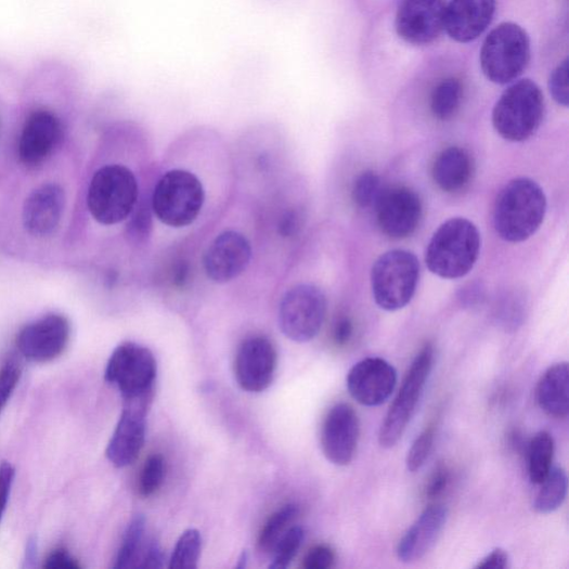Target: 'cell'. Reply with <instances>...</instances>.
<instances>
[{
  "mask_svg": "<svg viewBox=\"0 0 569 569\" xmlns=\"http://www.w3.org/2000/svg\"><path fill=\"white\" fill-rule=\"evenodd\" d=\"M276 367V348L268 337L253 336L240 346L235 360V376L244 390H267L273 383Z\"/></svg>",
  "mask_w": 569,
  "mask_h": 569,
  "instance_id": "cell-13",
  "label": "cell"
},
{
  "mask_svg": "<svg viewBox=\"0 0 569 569\" xmlns=\"http://www.w3.org/2000/svg\"><path fill=\"white\" fill-rule=\"evenodd\" d=\"M157 363L151 350L137 342H124L112 354L105 379L117 387L124 400L154 397Z\"/></svg>",
  "mask_w": 569,
  "mask_h": 569,
  "instance_id": "cell-9",
  "label": "cell"
},
{
  "mask_svg": "<svg viewBox=\"0 0 569 569\" xmlns=\"http://www.w3.org/2000/svg\"><path fill=\"white\" fill-rule=\"evenodd\" d=\"M544 112L540 87L530 79H523L512 85L501 96L493 111V125L504 140L525 142L539 130Z\"/></svg>",
  "mask_w": 569,
  "mask_h": 569,
  "instance_id": "cell-3",
  "label": "cell"
},
{
  "mask_svg": "<svg viewBox=\"0 0 569 569\" xmlns=\"http://www.w3.org/2000/svg\"><path fill=\"white\" fill-rule=\"evenodd\" d=\"M251 246L241 233L229 231L217 236L204 255V269L208 279L227 284L242 275L249 266Z\"/></svg>",
  "mask_w": 569,
  "mask_h": 569,
  "instance_id": "cell-17",
  "label": "cell"
},
{
  "mask_svg": "<svg viewBox=\"0 0 569 569\" xmlns=\"http://www.w3.org/2000/svg\"><path fill=\"white\" fill-rule=\"evenodd\" d=\"M300 228V218L294 210L287 211L280 221L279 233L285 238L295 236Z\"/></svg>",
  "mask_w": 569,
  "mask_h": 569,
  "instance_id": "cell-45",
  "label": "cell"
},
{
  "mask_svg": "<svg viewBox=\"0 0 569 569\" xmlns=\"http://www.w3.org/2000/svg\"><path fill=\"white\" fill-rule=\"evenodd\" d=\"M37 559V540L35 538H31L26 547V554H25V567H34Z\"/></svg>",
  "mask_w": 569,
  "mask_h": 569,
  "instance_id": "cell-47",
  "label": "cell"
},
{
  "mask_svg": "<svg viewBox=\"0 0 569 569\" xmlns=\"http://www.w3.org/2000/svg\"><path fill=\"white\" fill-rule=\"evenodd\" d=\"M463 99V86L456 78H448L436 86L431 94L430 109L440 120L451 119L458 111Z\"/></svg>",
  "mask_w": 569,
  "mask_h": 569,
  "instance_id": "cell-28",
  "label": "cell"
},
{
  "mask_svg": "<svg viewBox=\"0 0 569 569\" xmlns=\"http://www.w3.org/2000/svg\"><path fill=\"white\" fill-rule=\"evenodd\" d=\"M70 336V326L62 315H48L26 326L18 335L21 354L34 363H48L63 353Z\"/></svg>",
  "mask_w": 569,
  "mask_h": 569,
  "instance_id": "cell-16",
  "label": "cell"
},
{
  "mask_svg": "<svg viewBox=\"0 0 569 569\" xmlns=\"http://www.w3.org/2000/svg\"><path fill=\"white\" fill-rule=\"evenodd\" d=\"M432 179L445 193H457L468 186L474 174V161L470 154L461 147L444 150L434 161Z\"/></svg>",
  "mask_w": 569,
  "mask_h": 569,
  "instance_id": "cell-23",
  "label": "cell"
},
{
  "mask_svg": "<svg viewBox=\"0 0 569 569\" xmlns=\"http://www.w3.org/2000/svg\"><path fill=\"white\" fill-rule=\"evenodd\" d=\"M451 474L448 467L439 466L437 467L431 476L429 477L427 487H426V496L429 500L439 499L444 494L447 489L450 486Z\"/></svg>",
  "mask_w": 569,
  "mask_h": 569,
  "instance_id": "cell-39",
  "label": "cell"
},
{
  "mask_svg": "<svg viewBox=\"0 0 569 569\" xmlns=\"http://www.w3.org/2000/svg\"><path fill=\"white\" fill-rule=\"evenodd\" d=\"M336 556L328 545H319L312 548L302 560L306 569H327L334 566Z\"/></svg>",
  "mask_w": 569,
  "mask_h": 569,
  "instance_id": "cell-38",
  "label": "cell"
},
{
  "mask_svg": "<svg viewBox=\"0 0 569 569\" xmlns=\"http://www.w3.org/2000/svg\"><path fill=\"white\" fill-rule=\"evenodd\" d=\"M326 313L327 300L321 288L311 284L297 285L282 299L280 327L293 341H310L321 332Z\"/></svg>",
  "mask_w": 569,
  "mask_h": 569,
  "instance_id": "cell-10",
  "label": "cell"
},
{
  "mask_svg": "<svg viewBox=\"0 0 569 569\" xmlns=\"http://www.w3.org/2000/svg\"><path fill=\"white\" fill-rule=\"evenodd\" d=\"M204 203L205 190L195 174L184 169H172L158 181L152 208L163 224L182 229L196 221Z\"/></svg>",
  "mask_w": 569,
  "mask_h": 569,
  "instance_id": "cell-5",
  "label": "cell"
},
{
  "mask_svg": "<svg viewBox=\"0 0 569 569\" xmlns=\"http://www.w3.org/2000/svg\"><path fill=\"white\" fill-rule=\"evenodd\" d=\"M43 567L49 569H78V561L65 549L53 552L47 559Z\"/></svg>",
  "mask_w": 569,
  "mask_h": 569,
  "instance_id": "cell-41",
  "label": "cell"
},
{
  "mask_svg": "<svg viewBox=\"0 0 569 569\" xmlns=\"http://www.w3.org/2000/svg\"><path fill=\"white\" fill-rule=\"evenodd\" d=\"M540 487L533 505L534 510L543 515L554 513L564 504L567 496L568 478L566 471L560 467H553Z\"/></svg>",
  "mask_w": 569,
  "mask_h": 569,
  "instance_id": "cell-27",
  "label": "cell"
},
{
  "mask_svg": "<svg viewBox=\"0 0 569 569\" xmlns=\"http://www.w3.org/2000/svg\"><path fill=\"white\" fill-rule=\"evenodd\" d=\"M14 478L15 468L8 462L0 464V520L7 510Z\"/></svg>",
  "mask_w": 569,
  "mask_h": 569,
  "instance_id": "cell-40",
  "label": "cell"
},
{
  "mask_svg": "<svg viewBox=\"0 0 569 569\" xmlns=\"http://www.w3.org/2000/svg\"><path fill=\"white\" fill-rule=\"evenodd\" d=\"M434 364V348L426 344L414 359L396 400L390 405L378 432V443L391 449L402 440L427 385Z\"/></svg>",
  "mask_w": 569,
  "mask_h": 569,
  "instance_id": "cell-8",
  "label": "cell"
},
{
  "mask_svg": "<svg viewBox=\"0 0 569 569\" xmlns=\"http://www.w3.org/2000/svg\"><path fill=\"white\" fill-rule=\"evenodd\" d=\"M435 442V429L432 426L424 429L414 441L406 457V466L411 473L419 470L428 460Z\"/></svg>",
  "mask_w": 569,
  "mask_h": 569,
  "instance_id": "cell-34",
  "label": "cell"
},
{
  "mask_svg": "<svg viewBox=\"0 0 569 569\" xmlns=\"http://www.w3.org/2000/svg\"><path fill=\"white\" fill-rule=\"evenodd\" d=\"M361 425L353 406L336 404L327 413L321 435L325 457L336 466H347L353 462L359 442Z\"/></svg>",
  "mask_w": 569,
  "mask_h": 569,
  "instance_id": "cell-12",
  "label": "cell"
},
{
  "mask_svg": "<svg viewBox=\"0 0 569 569\" xmlns=\"http://www.w3.org/2000/svg\"><path fill=\"white\" fill-rule=\"evenodd\" d=\"M164 554L157 542L152 541L146 546L139 568H161L164 566Z\"/></svg>",
  "mask_w": 569,
  "mask_h": 569,
  "instance_id": "cell-43",
  "label": "cell"
},
{
  "mask_svg": "<svg viewBox=\"0 0 569 569\" xmlns=\"http://www.w3.org/2000/svg\"><path fill=\"white\" fill-rule=\"evenodd\" d=\"M153 398L124 400L121 416L106 450V456L115 467H127L139 458L145 444L146 422Z\"/></svg>",
  "mask_w": 569,
  "mask_h": 569,
  "instance_id": "cell-11",
  "label": "cell"
},
{
  "mask_svg": "<svg viewBox=\"0 0 569 569\" xmlns=\"http://www.w3.org/2000/svg\"><path fill=\"white\" fill-rule=\"evenodd\" d=\"M496 0H452L447 7L445 29L458 42H469L483 34L493 21Z\"/></svg>",
  "mask_w": 569,
  "mask_h": 569,
  "instance_id": "cell-22",
  "label": "cell"
},
{
  "mask_svg": "<svg viewBox=\"0 0 569 569\" xmlns=\"http://www.w3.org/2000/svg\"><path fill=\"white\" fill-rule=\"evenodd\" d=\"M353 334V322L350 321L348 318H341L336 322L334 326L333 339L337 346H345L349 342L350 339H352Z\"/></svg>",
  "mask_w": 569,
  "mask_h": 569,
  "instance_id": "cell-44",
  "label": "cell"
},
{
  "mask_svg": "<svg viewBox=\"0 0 569 569\" xmlns=\"http://www.w3.org/2000/svg\"><path fill=\"white\" fill-rule=\"evenodd\" d=\"M303 538L305 533L300 527L287 530L272 551L274 555L270 568H287L300 549Z\"/></svg>",
  "mask_w": 569,
  "mask_h": 569,
  "instance_id": "cell-31",
  "label": "cell"
},
{
  "mask_svg": "<svg viewBox=\"0 0 569 569\" xmlns=\"http://www.w3.org/2000/svg\"><path fill=\"white\" fill-rule=\"evenodd\" d=\"M380 194L378 174L372 170L362 172L353 187V201L355 204L361 208H368L377 203Z\"/></svg>",
  "mask_w": 569,
  "mask_h": 569,
  "instance_id": "cell-33",
  "label": "cell"
},
{
  "mask_svg": "<svg viewBox=\"0 0 569 569\" xmlns=\"http://www.w3.org/2000/svg\"><path fill=\"white\" fill-rule=\"evenodd\" d=\"M445 0H404L397 16L399 36L412 46H427L445 29Z\"/></svg>",
  "mask_w": 569,
  "mask_h": 569,
  "instance_id": "cell-18",
  "label": "cell"
},
{
  "mask_svg": "<svg viewBox=\"0 0 569 569\" xmlns=\"http://www.w3.org/2000/svg\"><path fill=\"white\" fill-rule=\"evenodd\" d=\"M22 377V367L15 360H9L0 368V414L7 408Z\"/></svg>",
  "mask_w": 569,
  "mask_h": 569,
  "instance_id": "cell-35",
  "label": "cell"
},
{
  "mask_svg": "<svg viewBox=\"0 0 569 569\" xmlns=\"http://www.w3.org/2000/svg\"><path fill=\"white\" fill-rule=\"evenodd\" d=\"M541 410L549 417L565 419L569 414V368L567 363L551 366L536 388Z\"/></svg>",
  "mask_w": 569,
  "mask_h": 569,
  "instance_id": "cell-24",
  "label": "cell"
},
{
  "mask_svg": "<svg viewBox=\"0 0 569 569\" xmlns=\"http://www.w3.org/2000/svg\"><path fill=\"white\" fill-rule=\"evenodd\" d=\"M299 509L295 504H288L274 513L261 529L258 538V548L262 553H272L280 539L287 531L298 516Z\"/></svg>",
  "mask_w": 569,
  "mask_h": 569,
  "instance_id": "cell-29",
  "label": "cell"
},
{
  "mask_svg": "<svg viewBox=\"0 0 569 569\" xmlns=\"http://www.w3.org/2000/svg\"><path fill=\"white\" fill-rule=\"evenodd\" d=\"M531 59L527 31L514 23H503L487 37L480 51V66L491 81L508 83L519 77Z\"/></svg>",
  "mask_w": 569,
  "mask_h": 569,
  "instance_id": "cell-7",
  "label": "cell"
},
{
  "mask_svg": "<svg viewBox=\"0 0 569 569\" xmlns=\"http://www.w3.org/2000/svg\"><path fill=\"white\" fill-rule=\"evenodd\" d=\"M449 519L443 504H431L424 509L403 535L397 548L400 561L411 564L422 559L440 540Z\"/></svg>",
  "mask_w": 569,
  "mask_h": 569,
  "instance_id": "cell-20",
  "label": "cell"
},
{
  "mask_svg": "<svg viewBox=\"0 0 569 569\" xmlns=\"http://www.w3.org/2000/svg\"><path fill=\"white\" fill-rule=\"evenodd\" d=\"M377 223L390 238L413 235L419 227L423 206L419 196L409 187H392L382 193L377 203Z\"/></svg>",
  "mask_w": 569,
  "mask_h": 569,
  "instance_id": "cell-15",
  "label": "cell"
},
{
  "mask_svg": "<svg viewBox=\"0 0 569 569\" xmlns=\"http://www.w3.org/2000/svg\"><path fill=\"white\" fill-rule=\"evenodd\" d=\"M419 280V262L408 250L393 249L382 255L372 270V290L384 311L405 308L415 295Z\"/></svg>",
  "mask_w": 569,
  "mask_h": 569,
  "instance_id": "cell-6",
  "label": "cell"
},
{
  "mask_svg": "<svg viewBox=\"0 0 569 569\" xmlns=\"http://www.w3.org/2000/svg\"><path fill=\"white\" fill-rule=\"evenodd\" d=\"M568 72V60H566L552 73L548 81L551 95L556 103L565 107L569 103Z\"/></svg>",
  "mask_w": 569,
  "mask_h": 569,
  "instance_id": "cell-37",
  "label": "cell"
},
{
  "mask_svg": "<svg viewBox=\"0 0 569 569\" xmlns=\"http://www.w3.org/2000/svg\"><path fill=\"white\" fill-rule=\"evenodd\" d=\"M479 250L480 235L477 228L465 218H452L432 235L425 261L432 274L456 280L474 269Z\"/></svg>",
  "mask_w": 569,
  "mask_h": 569,
  "instance_id": "cell-2",
  "label": "cell"
},
{
  "mask_svg": "<svg viewBox=\"0 0 569 569\" xmlns=\"http://www.w3.org/2000/svg\"><path fill=\"white\" fill-rule=\"evenodd\" d=\"M190 280V268L187 264H180L177 269H174L172 274V283L174 286L183 288L187 285Z\"/></svg>",
  "mask_w": 569,
  "mask_h": 569,
  "instance_id": "cell-46",
  "label": "cell"
},
{
  "mask_svg": "<svg viewBox=\"0 0 569 569\" xmlns=\"http://www.w3.org/2000/svg\"><path fill=\"white\" fill-rule=\"evenodd\" d=\"M65 206V194L61 186L47 184L35 190L26 199L23 222L34 236H48L61 223Z\"/></svg>",
  "mask_w": 569,
  "mask_h": 569,
  "instance_id": "cell-21",
  "label": "cell"
},
{
  "mask_svg": "<svg viewBox=\"0 0 569 569\" xmlns=\"http://www.w3.org/2000/svg\"><path fill=\"white\" fill-rule=\"evenodd\" d=\"M152 231V215L150 207L145 204L137 205L133 212L130 214L128 223V235L137 241H144L150 236Z\"/></svg>",
  "mask_w": 569,
  "mask_h": 569,
  "instance_id": "cell-36",
  "label": "cell"
},
{
  "mask_svg": "<svg viewBox=\"0 0 569 569\" xmlns=\"http://www.w3.org/2000/svg\"><path fill=\"white\" fill-rule=\"evenodd\" d=\"M146 520L139 515L128 525L114 568H139L147 543L145 541Z\"/></svg>",
  "mask_w": 569,
  "mask_h": 569,
  "instance_id": "cell-25",
  "label": "cell"
},
{
  "mask_svg": "<svg viewBox=\"0 0 569 569\" xmlns=\"http://www.w3.org/2000/svg\"><path fill=\"white\" fill-rule=\"evenodd\" d=\"M247 560V553L244 552L243 553V556L241 557L240 559V564L237 565L238 568H244L245 567V562Z\"/></svg>",
  "mask_w": 569,
  "mask_h": 569,
  "instance_id": "cell-48",
  "label": "cell"
},
{
  "mask_svg": "<svg viewBox=\"0 0 569 569\" xmlns=\"http://www.w3.org/2000/svg\"><path fill=\"white\" fill-rule=\"evenodd\" d=\"M62 122L49 109L33 112L24 125L20 141V158L27 166L46 160L62 139Z\"/></svg>",
  "mask_w": 569,
  "mask_h": 569,
  "instance_id": "cell-19",
  "label": "cell"
},
{
  "mask_svg": "<svg viewBox=\"0 0 569 569\" xmlns=\"http://www.w3.org/2000/svg\"><path fill=\"white\" fill-rule=\"evenodd\" d=\"M529 475L533 484L540 486L553 468L555 442L545 430L539 431L527 449Z\"/></svg>",
  "mask_w": 569,
  "mask_h": 569,
  "instance_id": "cell-26",
  "label": "cell"
},
{
  "mask_svg": "<svg viewBox=\"0 0 569 569\" xmlns=\"http://www.w3.org/2000/svg\"><path fill=\"white\" fill-rule=\"evenodd\" d=\"M346 384L350 397L359 404L376 408L383 405L396 390L398 372L387 361L370 358L349 371Z\"/></svg>",
  "mask_w": 569,
  "mask_h": 569,
  "instance_id": "cell-14",
  "label": "cell"
},
{
  "mask_svg": "<svg viewBox=\"0 0 569 569\" xmlns=\"http://www.w3.org/2000/svg\"><path fill=\"white\" fill-rule=\"evenodd\" d=\"M139 183L133 171L121 165L101 168L91 182L89 208L103 225H115L130 216L138 205Z\"/></svg>",
  "mask_w": 569,
  "mask_h": 569,
  "instance_id": "cell-4",
  "label": "cell"
},
{
  "mask_svg": "<svg viewBox=\"0 0 569 569\" xmlns=\"http://www.w3.org/2000/svg\"><path fill=\"white\" fill-rule=\"evenodd\" d=\"M509 565V556L506 551L496 548L487 557L481 559L476 566V569H505Z\"/></svg>",
  "mask_w": 569,
  "mask_h": 569,
  "instance_id": "cell-42",
  "label": "cell"
},
{
  "mask_svg": "<svg viewBox=\"0 0 569 569\" xmlns=\"http://www.w3.org/2000/svg\"><path fill=\"white\" fill-rule=\"evenodd\" d=\"M202 535L197 530L191 529L185 531L173 548L169 560V568H197L202 553Z\"/></svg>",
  "mask_w": 569,
  "mask_h": 569,
  "instance_id": "cell-30",
  "label": "cell"
},
{
  "mask_svg": "<svg viewBox=\"0 0 569 569\" xmlns=\"http://www.w3.org/2000/svg\"><path fill=\"white\" fill-rule=\"evenodd\" d=\"M547 201L541 186L530 179H516L500 193L493 214L497 235L508 243L532 237L541 228Z\"/></svg>",
  "mask_w": 569,
  "mask_h": 569,
  "instance_id": "cell-1",
  "label": "cell"
},
{
  "mask_svg": "<svg viewBox=\"0 0 569 569\" xmlns=\"http://www.w3.org/2000/svg\"><path fill=\"white\" fill-rule=\"evenodd\" d=\"M166 464L161 455H152L145 463L139 481L140 494L144 497L154 495L163 486Z\"/></svg>",
  "mask_w": 569,
  "mask_h": 569,
  "instance_id": "cell-32",
  "label": "cell"
}]
</instances>
